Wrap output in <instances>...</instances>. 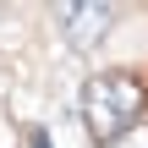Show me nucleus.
<instances>
[{
  "instance_id": "obj_3",
  "label": "nucleus",
  "mask_w": 148,
  "mask_h": 148,
  "mask_svg": "<svg viewBox=\"0 0 148 148\" xmlns=\"http://www.w3.org/2000/svg\"><path fill=\"white\" fill-rule=\"evenodd\" d=\"M110 148H148V126H132L126 137H115Z\"/></svg>"
},
{
  "instance_id": "obj_1",
  "label": "nucleus",
  "mask_w": 148,
  "mask_h": 148,
  "mask_svg": "<svg viewBox=\"0 0 148 148\" xmlns=\"http://www.w3.org/2000/svg\"><path fill=\"white\" fill-rule=\"evenodd\" d=\"M137 115H143V82L132 71H99V77H88V88H82V126L99 143L126 137L137 126Z\"/></svg>"
},
{
  "instance_id": "obj_2",
  "label": "nucleus",
  "mask_w": 148,
  "mask_h": 148,
  "mask_svg": "<svg viewBox=\"0 0 148 148\" xmlns=\"http://www.w3.org/2000/svg\"><path fill=\"white\" fill-rule=\"evenodd\" d=\"M55 16H60V33H66L71 49H93V44L110 33L115 5H104V0H71V5H60Z\"/></svg>"
},
{
  "instance_id": "obj_4",
  "label": "nucleus",
  "mask_w": 148,
  "mask_h": 148,
  "mask_svg": "<svg viewBox=\"0 0 148 148\" xmlns=\"http://www.w3.org/2000/svg\"><path fill=\"white\" fill-rule=\"evenodd\" d=\"M33 148H49V137H44V132H33Z\"/></svg>"
}]
</instances>
